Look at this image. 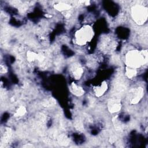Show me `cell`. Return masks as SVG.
Instances as JSON below:
<instances>
[{
    "label": "cell",
    "mask_w": 148,
    "mask_h": 148,
    "mask_svg": "<svg viewBox=\"0 0 148 148\" xmlns=\"http://www.w3.org/2000/svg\"><path fill=\"white\" fill-rule=\"evenodd\" d=\"M147 61L146 50H131L125 56V64L128 67L136 68L143 65Z\"/></svg>",
    "instance_id": "obj_1"
},
{
    "label": "cell",
    "mask_w": 148,
    "mask_h": 148,
    "mask_svg": "<svg viewBox=\"0 0 148 148\" xmlns=\"http://www.w3.org/2000/svg\"><path fill=\"white\" fill-rule=\"evenodd\" d=\"M94 31L89 25H84L75 33V40L77 45H84L93 38Z\"/></svg>",
    "instance_id": "obj_2"
},
{
    "label": "cell",
    "mask_w": 148,
    "mask_h": 148,
    "mask_svg": "<svg viewBox=\"0 0 148 148\" xmlns=\"http://www.w3.org/2000/svg\"><path fill=\"white\" fill-rule=\"evenodd\" d=\"M131 14L135 22L138 24H143L147 18V9L142 5H136L131 9Z\"/></svg>",
    "instance_id": "obj_3"
},
{
    "label": "cell",
    "mask_w": 148,
    "mask_h": 148,
    "mask_svg": "<svg viewBox=\"0 0 148 148\" xmlns=\"http://www.w3.org/2000/svg\"><path fill=\"white\" fill-rule=\"evenodd\" d=\"M143 95V90L142 87H138V88L134 89L132 91H131V102L132 103L135 104L137 103L141 98H142Z\"/></svg>",
    "instance_id": "obj_4"
},
{
    "label": "cell",
    "mask_w": 148,
    "mask_h": 148,
    "mask_svg": "<svg viewBox=\"0 0 148 148\" xmlns=\"http://www.w3.org/2000/svg\"><path fill=\"white\" fill-rule=\"evenodd\" d=\"M71 69L72 73L75 79H79V78H80L83 72V68L80 65L78 64H75L72 66Z\"/></svg>",
    "instance_id": "obj_5"
},
{
    "label": "cell",
    "mask_w": 148,
    "mask_h": 148,
    "mask_svg": "<svg viewBox=\"0 0 148 148\" xmlns=\"http://www.w3.org/2000/svg\"><path fill=\"white\" fill-rule=\"evenodd\" d=\"M109 110L112 113H116L121 109V103L118 101L113 100L109 102Z\"/></svg>",
    "instance_id": "obj_6"
},
{
    "label": "cell",
    "mask_w": 148,
    "mask_h": 148,
    "mask_svg": "<svg viewBox=\"0 0 148 148\" xmlns=\"http://www.w3.org/2000/svg\"><path fill=\"white\" fill-rule=\"evenodd\" d=\"M54 8L61 12H66L71 8V5L66 2H60L54 5Z\"/></svg>",
    "instance_id": "obj_7"
},
{
    "label": "cell",
    "mask_w": 148,
    "mask_h": 148,
    "mask_svg": "<svg viewBox=\"0 0 148 148\" xmlns=\"http://www.w3.org/2000/svg\"><path fill=\"white\" fill-rule=\"evenodd\" d=\"M108 84L106 82H103L101 85L95 89V93L97 97H100L107 90Z\"/></svg>",
    "instance_id": "obj_8"
},
{
    "label": "cell",
    "mask_w": 148,
    "mask_h": 148,
    "mask_svg": "<svg viewBox=\"0 0 148 148\" xmlns=\"http://www.w3.org/2000/svg\"><path fill=\"white\" fill-rule=\"evenodd\" d=\"M71 90L72 92L77 96H81L84 94V90L82 87L79 86L78 85L73 83L71 86Z\"/></svg>",
    "instance_id": "obj_9"
},
{
    "label": "cell",
    "mask_w": 148,
    "mask_h": 148,
    "mask_svg": "<svg viewBox=\"0 0 148 148\" xmlns=\"http://www.w3.org/2000/svg\"><path fill=\"white\" fill-rule=\"evenodd\" d=\"M27 58L28 61H29V62H32L36 60H38V54H36V53H35L34 51H29L27 53Z\"/></svg>",
    "instance_id": "obj_10"
},
{
    "label": "cell",
    "mask_w": 148,
    "mask_h": 148,
    "mask_svg": "<svg viewBox=\"0 0 148 148\" xmlns=\"http://www.w3.org/2000/svg\"><path fill=\"white\" fill-rule=\"evenodd\" d=\"M136 73H137V71L135 68H130V67H128L127 68L126 75L129 78H132V77L135 76Z\"/></svg>",
    "instance_id": "obj_11"
},
{
    "label": "cell",
    "mask_w": 148,
    "mask_h": 148,
    "mask_svg": "<svg viewBox=\"0 0 148 148\" xmlns=\"http://www.w3.org/2000/svg\"><path fill=\"white\" fill-rule=\"evenodd\" d=\"M25 112H26L25 108L23 106H21L16 110L14 113V116L16 117H21L24 115Z\"/></svg>",
    "instance_id": "obj_12"
}]
</instances>
